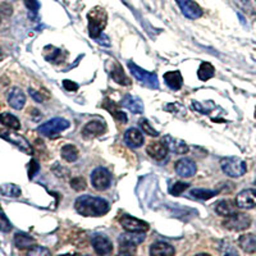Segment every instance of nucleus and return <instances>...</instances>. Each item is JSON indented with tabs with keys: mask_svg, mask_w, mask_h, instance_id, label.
Segmentation results:
<instances>
[{
	"mask_svg": "<svg viewBox=\"0 0 256 256\" xmlns=\"http://www.w3.org/2000/svg\"><path fill=\"white\" fill-rule=\"evenodd\" d=\"M14 244L18 248L24 250V248H31L35 246V238H32L27 233H16Z\"/></svg>",
	"mask_w": 256,
	"mask_h": 256,
	"instance_id": "nucleus-26",
	"label": "nucleus"
},
{
	"mask_svg": "<svg viewBox=\"0 0 256 256\" xmlns=\"http://www.w3.org/2000/svg\"><path fill=\"white\" fill-rule=\"evenodd\" d=\"M220 166L226 174L233 178L244 176V173H246V169H248L246 163H244V160L236 156L224 158V159L220 162Z\"/></svg>",
	"mask_w": 256,
	"mask_h": 256,
	"instance_id": "nucleus-5",
	"label": "nucleus"
},
{
	"mask_svg": "<svg viewBox=\"0 0 256 256\" xmlns=\"http://www.w3.org/2000/svg\"><path fill=\"white\" fill-rule=\"evenodd\" d=\"M174 248L166 242H155L150 248V255L152 256H174Z\"/></svg>",
	"mask_w": 256,
	"mask_h": 256,
	"instance_id": "nucleus-20",
	"label": "nucleus"
},
{
	"mask_svg": "<svg viewBox=\"0 0 256 256\" xmlns=\"http://www.w3.org/2000/svg\"><path fill=\"white\" fill-rule=\"evenodd\" d=\"M120 105L127 108L128 110L134 114H142L144 113V102L142 100L132 95H126L120 102Z\"/></svg>",
	"mask_w": 256,
	"mask_h": 256,
	"instance_id": "nucleus-19",
	"label": "nucleus"
},
{
	"mask_svg": "<svg viewBox=\"0 0 256 256\" xmlns=\"http://www.w3.org/2000/svg\"><path fill=\"white\" fill-rule=\"evenodd\" d=\"M68 127H70V122H68L67 120H64V118H52V120L45 122L44 124H41L40 127L38 128V134H42V136L52 138V137H56V134L66 131Z\"/></svg>",
	"mask_w": 256,
	"mask_h": 256,
	"instance_id": "nucleus-4",
	"label": "nucleus"
},
{
	"mask_svg": "<svg viewBox=\"0 0 256 256\" xmlns=\"http://www.w3.org/2000/svg\"><path fill=\"white\" fill-rule=\"evenodd\" d=\"M0 10L6 16L12 14V8H10V6H8V4H3V6H0Z\"/></svg>",
	"mask_w": 256,
	"mask_h": 256,
	"instance_id": "nucleus-44",
	"label": "nucleus"
},
{
	"mask_svg": "<svg viewBox=\"0 0 256 256\" xmlns=\"http://www.w3.org/2000/svg\"><path fill=\"white\" fill-rule=\"evenodd\" d=\"M146 152L150 155V158H152L155 160H163L168 155V148L164 145L163 141L162 142L150 144L148 146V148H146Z\"/></svg>",
	"mask_w": 256,
	"mask_h": 256,
	"instance_id": "nucleus-23",
	"label": "nucleus"
},
{
	"mask_svg": "<svg viewBox=\"0 0 256 256\" xmlns=\"http://www.w3.org/2000/svg\"><path fill=\"white\" fill-rule=\"evenodd\" d=\"M196 256H212V255H209V254H198Z\"/></svg>",
	"mask_w": 256,
	"mask_h": 256,
	"instance_id": "nucleus-48",
	"label": "nucleus"
},
{
	"mask_svg": "<svg viewBox=\"0 0 256 256\" xmlns=\"http://www.w3.org/2000/svg\"><path fill=\"white\" fill-rule=\"evenodd\" d=\"M223 255L224 256H240V254H238V251L236 250V248H233L232 244H226L223 246Z\"/></svg>",
	"mask_w": 256,
	"mask_h": 256,
	"instance_id": "nucleus-39",
	"label": "nucleus"
},
{
	"mask_svg": "<svg viewBox=\"0 0 256 256\" xmlns=\"http://www.w3.org/2000/svg\"><path fill=\"white\" fill-rule=\"evenodd\" d=\"M176 173H177L180 177L184 178H190L194 177L196 174V170H198V166H196L195 162L191 159H180L176 163L174 166Z\"/></svg>",
	"mask_w": 256,
	"mask_h": 256,
	"instance_id": "nucleus-13",
	"label": "nucleus"
},
{
	"mask_svg": "<svg viewBox=\"0 0 256 256\" xmlns=\"http://www.w3.org/2000/svg\"><path fill=\"white\" fill-rule=\"evenodd\" d=\"M163 144L166 146L168 152L170 150L174 154H187L190 150L188 145L184 141L180 140V138H174V137L169 136V134L163 137Z\"/></svg>",
	"mask_w": 256,
	"mask_h": 256,
	"instance_id": "nucleus-15",
	"label": "nucleus"
},
{
	"mask_svg": "<svg viewBox=\"0 0 256 256\" xmlns=\"http://www.w3.org/2000/svg\"><path fill=\"white\" fill-rule=\"evenodd\" d=\"M24 4H26L27 8L32 12H36L38 9V0H24Z\"/></svg>",
	"mask_w": 256,
	"mask_h": 256,
	"instance_id": "nucleus-41",
	"label": "nucleus"
},
{
	"mask_svg": "<svg viewBox=\"0 0 256 256\" xmlns=\"http://www.w3.org/2000/svg\"><path fill=\"white\" fill-rule=\"evenodd\" d=\"M88 34L92 38H98L102 35V30L106 26L108 22V14L106 10L102 6H95L88 12Z\"/></svg>",
	"mask_w": 256,
	"mask_h": 256,
	"instance_id": "nucleus-2",
	"label": "nucleus"
},
{
	"mask_svg": "<svg viewBox=\"0 0 256 256\" xmlns=\"http://www.w3.org/2000/svg\"><path fill=\"white\" fill-rule=\"evenodd\" d=\"M30 170H28V176L30 178H34V176L36 174V173L38 172V163L36 162L35 159H32L31 162H30Z\"/></svg>",
	"mask_w": 256,
	"mask_h": 256,
	"instance_id": "nucleus-40",
	"label": "nucleus"
},
{
	"mask_svg": "<svg viewBox=\"0 0 256 256\" xmlns=\"http://www.w3.org/2000/svg\"><path fill=\"white\" fill-rule=\"evenodd\" d=\"M237 208L241 209H252L256 206V190L248 188L240 192L236 198Z\"/></svg>",
	"mask_w": 256,
	"mask_h": 256,
	"instance_id": "nucleus-14",
	"label": "nucleus"
},
{
	"mask_svg": "<svg viewBox=\"0 0 256 256\" xmlns=\"http://www.w3.org/2000/svg\"><path fill=\"white\" fill-rule=\"evenodd\" d=\"M102 108H104L105 110H108L109 113L114 116V120H118V122L120 123H127V116H126L122 110H120L118 104L114 102L113 100L105 99L104 102H102Z\"/></svg>",
	"mask_w": 256,
	"mask_h": 256,
	"instance_id": "nucleus-21",
	"label": "nucleus"
},
{
	"mask_svg": "<svg viewBox=\"0 0 256 256\" xmlns=\"http://www.w3.org/2000/svg\"><path fill=\"white\" fill-rule=\"evenodd\" d=\"M188 187L190 184H186V182H177V184H173L169 192H170L173 196H180V194H184V191H186Z\"/></svg>",
	"mask_w": 256,
	"mask_h": 256,
	"instance_id": "nucleus-36",
	"label": "nucleus"
},
{
	"mask_svg": "<svg viewBox=\"0 0 256 256\" xmlns=\"http://www.w3.org/2000/svg\"><path fill=\"white\" fill-rule=\"evenodd\" d=\"M0 136L4 137L6 140L10 141V142L14 144V145H17L22 152H27V154H32L31 145H30L28 141H27L24 136L13 134V132H8V131H3V132L0 131Z\"/></svg>",
	"mask_w": 256,
	"mask_h": 256,
	"instance_id": "nucleus-16",
	"label": "nucleus"
},
{
	"mask_svg": "<svg viewBox=\"0 0 256 256\" xmlns=\"http://www.w3.org/2000/svg\"><path fill=\"white\" fill-rule=\"evenodd\" d=\"M191 198H196V200L206 201L209 198H214V196L218 195V191H214V190H204V188H195L190 192Z\"/></svg>",
	"mask_w": 256,
	"mask_h": 256,
	"instance_id": "nucleus-29",
	"label": "nucleus"
},
{
	"mask_svg": "<svg viewBox=\"0 0 256 256\" xmlns=\"http://www.w3.org/2000/svg\"><path fill=\"white\" fill-rule=\"evenodd\" d=\"M144 134L140 130H137V128H130L127 130L124 134V142L127 144V146L132 148H140V146L144 145Z\"/></svg>",
	"mask_w": 256,
	"mask_h": 256,
	"instance_id": "nucleus-18",
	"label": "nucleus"
},
{
	"mask_svg": "<svg viewBox=\"0 0 256 256\" xmlns=\"http://www.w3.org/2000/svg\"><path fill=\"white\" fill-rule=\"evenodd\" d=\"M62 158L68 163H74L78 158V150L74 145H64L60 152Z\"/></svg>",
	"mask_w": 256,
	"mask_h": 256,
	"instance_id": "nucleus-28",
	"label": "nucleus"
},
{
	"mask_svg": "<svg viewBox=\"0 0 256 256\" xmlns=\"http://www.w3.org/2000/svg\"><path fill=\"white\" fill-rule=\"evenodd\" d=\"M0 194L8 196V198H18V196H20V188L16 184H6L0 187Z\"/></svg>",
	"mask_w": 256,
	"mask_h": 256,
	"instance_id": "nucleus-32",
	"label": "nucleus"
},
{
	"mask_svg": "<svg viewBox=\"0 0 256 256\" xmlns=\"http://www.w3.org/2000/svg\"><path fill=\"white\" fill-rule=\"evenodd\" d=\"M120 223L127 232L145 233L150 228V226L146 222L140 220V219H137L131 216H122L120 219Z\"/></svg>",
	"mask_w": 256,
	"mask_h": 256,
	"instance_id": "nucleus-8",
	"label": "nucleus"
},
{
	"mask_svg": "<svg viewBox=\"0 0 256 256\" xmlns=\"http://www.w3.org/2000/svg\"><path fill=\"white\" fill-rule=\"evenodd\" d=\"M63 84H64V88H67V90L70 91H74L78 88V84H74V82L72 81H68V80H66V81H63Z\"/></svg>",
	"mask_w": 256,
	"mask_h": 256,
	"instance_id": "nucleus-42",
	"label": "nucleus"
},
{
	"mask_svg": "<svg viewBox=\"0 0 256 256\" xmlns=\"http://www.w3.org/2000/svg\"><path fill=\"white\" fill-rule=\"evenodd\" d=\"M92 248L99 256H109L113 251V244L110 240L104 234H95L92 237Z\"/></svg>",
	"mask_w": 256,
	"mask_h": 256,
	"instance_id": "nucleus-11",
	"label": "nucleus"
},
{
	"mask_svg": "<svg viewBox=\"0 0 256 256\" xmlns=\"http://www.w3.org/2000/svg\"><path fill=\"white\" fill-rule=\"evenodd\" d=\"M105 132H106V124L100 120H91V122L86 123L84 127L82 128V136L88 140L102 136Z\"/></svg>",
	"mask_w": 256,
	"mask_h": 256,
	"instance_id": "nucleus-10",
	"label": "nucleus"
},
{
	"mask_svg": "<svg viewBox=\"0 0 256 256\" xmlns=\"http://www.w3.org/2000/svg\"><path fill=\"white\" fill-rule=\"evenodd\" d=\"M0 109H2V104H0Z\"/></svg>",
	"mask_w": 256,
	"mask_h": 256,
	"instance_id": "nucleus-50",
	"label": "nucleus"
},
{
	"mask_svg": "<svg viewBox=\"0 0 256 256\" xmlns=\"http://www.w3.org/2000/svg\"><path fill=\"white\" fill-rule=\"evenodd\" d=\"M128 68L131 70L132 76L140 82L142 86L148 88H152V90H156L159 88V80L155 73L148 72V70H142L138 66L134 63V62H128Z\"/></svg>",
	"mask_w": 256,
	"mask_h": 256,
	"instance_id": "nucleus-3",
	"label": "nucleus"
},
{
	"mask_svg": "<svg viewBox=\"0 0 256 256\" xmlns=\"http://www.w3.org/2000/svg\"><path fill=\"white\" fill-rule=\"evenodd\" d=\"M3 58H4V52L3 50H2V48H0V62L3 60Z\"/></svg>",
	"mask_w": 256,
	"mask_h": 256,
	"instance_id": "nucleus-46",
	"label": "nucleus"
},
{
	"mask_svg": "<svg viewBox=\"0 0 256 256\" xmlns=\"http://www.w3.org/2000/svg\"><path fill=\"white\" fill-rule=\"evenodd\" d=\"M180 6V10L190 20H196L202 16V9L194 0H176Z\"/></svg>",
	"mask_w": 256,
	"mask_h": 256,
	"instance_id": "nucleus-12",
	"label": "nucleus"
},
{
	"mask_svg": "<svg viewBox=\"0 0 256 256\" xmlns=\"http://www.w3.org/2000/svg\"><path fill=\"white\" fill-rule=\"evenodd\" d=\"M8 102L13 109L20 110L26 104V95L18 88H13L8 91Z\"/></svg>",
	"mask_w": 256,
	"mask_h": 256,
	"instance_id": "nucleus-17",
	"label": "nucleus"
},
{
	"mask_svg": "<svg viewBox=\"0 0 256 256\" xmlns=\"http://www.w3.org/2000/svg\"><path fill=\"white\" fill-rule=\"evenodd\" d=\"M110 173L108 169L105 168H96L91 173V184L95 187L98 191H105L110 186Z\"/></svg>",
	"mask_w": 256,
	"mask_h": 256,
	"instance_id": "nucleus-7",
	"label": "nucleus"
},
{
	"mask_svg": "<svg viewBox=\"0 0 256 256\" xmlns=\"http://www.w3.org/2000/svg\"><path fill=\"white\" fill-rule=\"evenodd\" d=\"M30 95L34 98V100H35V102H44V98H42V96H41L38 92H36L35 90H32V88H30Z\"/></svg>",
	"mask_w": 256,
	"mask_h": 256,
	"instance_id": "nucleus-43",
	"label": "nucleus"
},
{
	"mask_svg": "<svg viewBox=\"0 0 256 256\" xmlns=\"http://www.w3.org/2000/svg\"><path fill=\"white\" fill-rule=\"evenodd\" d=\"M46 52H48L46 60L52 62V63H60V62L64 59V56H60L63 52H62L60 49H58V48L46 46Z\"/></svg>",
	"mask_w": 256,
	"mask_h": 256,
	"instance_id": "nucleus-33",
	"label": "nucleus"
},
{
	"mask_svg": "<svg viewBox=\"0 0 256 256\" xmlns=\"http://www.w3.org/2000/svg\"><path fill=\"white\" fill-rule=\"evenodd\" d=\"M145 241V233H134V232H127L123 233L122 236H120L118 242L123 251H128L130 248H134L137 244H142Z\"/></svg>",
	"mask_w": 256,
	"mask_h": 256,
	"instance_id": "nucleus-9",
	"label": "nucleus"
},
{
	"mask_svg": "<svg viewBox=\"0 0 256 256\" xmlns=\"http://www.w3.org/2000/svg\"><path fill=\"white\" fill-rule=\"evenodd\" d=\"M238 244L240 248L248 254H254L256 252V234H244L238 238Z\"/></svg>",
	"mask_w": 256,
	"mask_h": 256,
	"instance_id": "nucleus-25",
	"label": "nucleus"
},
{
	"mask_svg": "<svg viewBox=\"0 0 256 256\" xmlns=\"http://www.w3.org/2000/svg\"><path fill=\"white\" fill-rule=\"evenodd\" d=\"M223 226L230 230L241 232V230H248V228L250 227L251 218L248 214H244V212H236V214L228 216V218L223 222Z\"/></svg>",
	"mask_w": 256,
	"mask_h": 256,
	"instance_id": "nucleus-6",
	"label": "nucleus"
},
{
	"mask_svg": "<svg viewBox=\"0 0 256 256\" xmlns=\"http://www.w3.org/2000/svg\"><path fill=\"white\" fill-rule=\"evenodd\" d=\"M59 256H77L74 254H64V255H59Z\"/></svg>",
	"mask_w": 256,
	"mask_h": 256,
	"instance_id": "nucleus-47",
	"label": "nucleus"
},
{
	"mask_svg": "<svg viewBox=\"0 0 256 256\" xmlns=\"http://www.w3.org/2000/svg\"><path fill=\"white\" fill-rule=\"evenodd\" d=\"M27 256H52V252L42 246H34V248H30Z\"/></svg>",
	"mask_w": 256,
	"mask_h": 256,
	"instance_id": "nucleus-35",
	"label": "nucleus"
},
{
	"mask_svg": "<svg viewBox=\"0 0 256 256\" xmlns=\"http://www.w3.org/2000/svg\"><path fill=\"white\" fill-rule=\"evenodd\" d=\"M118 256H134V255L130 254V251H122L120 254H118Z\"/></svg>",
	"mask_w": 256,
	"mask_h": 256,
	"instance_id": "nucleus-45",
	"label": "nucleus"
},
{
	"mask_svg": "<svg viewBox=\"0 0 256 256\" xmlns=\"http://www.w3.org/2000/svg\"><path fill=\"white\" fill-rule=\"evenodd\" d=\"M138 124H140L141 130H142L145 134H148V136H152V137L159 136V132H158L156 130H155V128L148 122V120H145V118H144V120H141L140 122H138Z\"/></svg>",
	"mask_w": 256,
	"mask_h": 256,
	"instance_id": "nucleus-34",
	"label": "nucleus"
},
{
	"mask_svg": "<svg viewBox=\"0 0 256 256\" xmlns=\"http://www.w3.org/2000/svg\"><path fill=\"white\" fill-rule=\"evenodd\" d=\"M110 77L113 78V81H116V84H123V86H128V84H131V80L126 76L124 70H123V68L120 64H116V66H114L113 70H110Z\"/></svg>",
	"mask_w": 256,
	"mask_h": 256,
	"instance_id": "nucleus-27",
	"label": "nucleus"
},
{
	"mask_svg": "<svg viewBox=\"0 0 256 256\" xmlns=\"http://www.w3.org/2000/svg\"><path fill=\"white\" fill-rule=\"evenodd\" d=\"M12 230V224L8 220V218L6 216V214L3 212V210L0 209V232H10Z\"/></svg>",
	"mask_w": 256,
	"mask_h": 256,
	"instance_id": "nucleus-37",
	"label": "nucleus"
},
{
	"mask_svg": "<svg viewBox=\"0 0 256 256\" xmlns=\"http://www.w3.org/2000/svg\"><path fill=\"white\" fill-rule=\"evenodd\" d=\"M164 81L169 88L172 90H180L182 84H184V78L180 74V70H172V72H166L164 74Z\"/></svg>",
	"mask_w": 256,
	"mask_h": 256,
	"instance_id": "nucleus-24",
	"label": "nucleus"
},
{
	"mask_svg": "<svg viewBox=\"0 0 256 256\" xmlns=\"http://www.w3.org/2000/svg\"><path fill=\"white\" fill-rule=\"evenodd\" d=\"M0 123L6 127L10 128V130H20V123L17 120V116H14L10 113H2L0 114Z\"/></svg>",
	"mask_w": 256,
	"mask_h": 256,
	"instance_id": "nucleus-30",
	"label": "nucleus"
},
{
	"mask_svg": "<svg viewBox=\"0 0 256 256\" xmlns=\"http://www.w3.org/2000/svg\"><path fill=\"white\" fill-rule=\"evenodd\" d=\"M86 186H88V184H86L84 178L82 177L73 178V180H70V187H72L73 190H76V191H84V190L86 188Z\"/></svg>",
	"mask_w": 256,
	"mask_h": 256,
	"instance_id": "nucleus-38",
	"label": "nucleus"
},
{
	"mask_svg": "<svg viewBox=\"0 0 256 256\" xmlns=\"http://www.w3.org/2000/svg\"><path fill=\"white\" fill-rule=\"evenodd\" d=\"M255 118H256V108H255Z\"/></svg>",
	"mask_w": 256,
	"mask_h": 256,
	"instance_id": "nucleus-49",
	"label": "nucleus"
},
{
	"mask_svg": "<svg viewBox=\"0 0 256 256\" xmlns=\"http://www.w3.org/2000/svg\"><path fill=\"white\" fill-rule=\"evenodd\" d=\"M216 212L218 216L228 218V216H233V214H236L237 205H236V202H233V201H230V200H222L216 205Z\"/></svg>",
	"mask_w": 256,
	"mask_h": 256,
	"instance_id": "nucleus-22",
	"label": "nucleus"
},
{
	"mask_svg": "<svg viewBox=\"0 0 256 256\" xmlns=\"http://www.w3.org/2000/svg\"><path fill=\"white\" fill-rule=\"evenodd\" d=\"M74 208L78 214L84 216H102L110 209L109 202L105 198L90 195L80 196L74 202Z\"/></svg>",
	"mask_w": 256,
	"mask_h": 256,
	"instance_id": "nucleus-1",
	"label": "nucleus"
},
{
	"mask_svg": "<svg viewBox=\"0 0 256 256\" xmlns=\"http://www.w3.org/2000/svg\"><path fill=\"white\" fill-rule=\"evenodd\" d=\"M214 67H212V64L208 63V62H204V63L201 64L200 68L198 70V76L201 81H208V80L212 78L214 76Z\"/></svg>",
	"mask_w": 256,
	"mask_h": 256,
	"instance_id": "nucleus-31",
	"label": "nucleus"
}]
</instances>
